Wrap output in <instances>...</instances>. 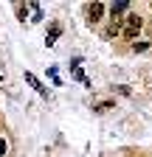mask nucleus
Instances as JSON below:
<instances>
[{"mask_svg": "<svg viewBox=\"0 0 152 157\" xmlns=\"http://www.w3.org/2000/svg\"><path fill=\"white\" fill-rule=\"evenodd\" d=\"M0 154H6V140H0Z\"/></svg>", "mask_w": 152, "mask_h": 157, "instance_id": "nucleus-10", "label": "nucleus"}, {"mask_svg": "<svg viewBox=\"0 0 152 157\" xmlns=\"http://www.w3.org/2000/svg\"><path fill=\"white\" fill-rule=\"evenodd\" d=\"M26 82H28L31 87H37V90H40V93H42V95H48V90H45V87L40 84V78H37L34 73H26Z\"/></svg>", "mask_w": 152, "mask_h": 157, "instance_id": "nucleus-3", "label": "nucleus"}, {"mask_svg": "<svg viewBox=\"0 0 152 157\" xmlns=\"http://www.w3.org/2000/svg\"><path fill=\"white\" fill-rule=\"evenodd\" d=\"M118 31H121V20H113V25L107 28V36H116Z\"/></svg>", "mask_w": 152, "mask_h": 157, "instance_id": "nucleus-6", "label": "nucleus"}, {"mask_svg": "<svg viewBox=\"0 0 152 157\" xmlns=\"http://www.w3.org/2000/svg\"><path fill=\"white\" fill-rule=\"evenodd\" d=\"M102 14H104V6H102V3H90V9H87L90 23H99V20H102Z\"/></svg>", "mask_w": 152, "mask_h": 157, "instance_id": "nucleus-2", "label": "nucleus"}, {"mask_svg": "<svg viewBox=\"0 0 152 157\" xmlns=\"http://www.w3.org/2000/svg\"><path fill=\"white\" fill-rule=\"evenodd\" d=\"M121 31H124V36H127V39H135V36H138V31H141V17H138V14H130Z\"/></svg>", "mask_w": 152, "mask_h": 157, "instance_id": "nucleus-1", "label": "nucleus"}, {"mask_svg": "<svg viewBox=\"0 0 152 157\" xmlns=\"http://www.w3.org/2000/svg\"><path fill=\"white\" fill-rule=\"evenodd\" d=\"M127 9V0H116V3H113V9H110V14H113V20H118V14Z\"/></svg>", "mask_w": 152, "mask_h": 157, "instance_id": "nucleus-4", "label": "nucleus"}, {"mask_svg": "<svg viewBox=\"0 0 152 157\" xmlns=\"http://www.w3.org/2000/svg\"><path fill=\"white\" fill-rule=\"evenodd\" d=\"M132 51H135V53H141V51H146V42H135V45H132Z\"/></svg>", "mask_w": 152, "mask_h": 157, "instance_id": "nucleus-8", "label": "nucleus"}, {"mask_svg": "<svg viewBox=\"0 0 152 157\" xmlns=\"http://www.w3.org/2000/svg\"><path fill=\"white\" fill-rule=\"evenodd\" d=\"M107 109H113V101H102V104L96 107V112H107Z\"/></svg>", "mask_w": 152, "mask_h": 157, "instance_id": "nucleus-7", "label": "nucleus"}, {"mask_svg": "<svg viewBox=\"0 0 152 157\" xmlns=\"http://www.w3.org/2000/svg\"><path fill=\"white\" fill-rule=\"evenodd\" d=\"M59 34H62V28H59V25H51V31H48V36H45V42H48V45H54Z\"/></svg>", "mask_w": 152, "mask_h": 157, "instance_id": "nucleus-5", "label": "nucleus"}, {"mask_svg": "<svg viewBox=\"0 0 152 157\" xmlns=\"http://www.w3.org/2000/svg\"><path fill=\"white\" fill-rule=\"evenodd\" d=\"M73 76H76V78H79V82H85V84H87V78H85V73H82L79 67H76V70H73Z\"/></svg>", "mask_w": 152, "mask_h": 157, "instance_id": "nucleus-9", "label": "nucleus"}]
</instances>
